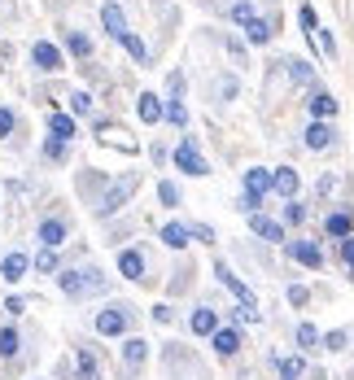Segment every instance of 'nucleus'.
<instances>
[{
	"label": "nucleus",
	"mask_w": 354,
	"mask_h": 380,
	"mask_svg": "<svg viewBox=\"0 0 354 380\" xmlns=\"http://www.w3.org/2000/svg\"><path fill=\"white\" fill-rule=\"evenodd\" d=\"M57 284H62L66 297H88V293H101V289H105V275H101L96 267H92V271H62Z\"/></svg>",
	"instance_id": "nucleus-1"
},
{
	"label": "nucleus",
	"mask_w": 354,
	"mask_h": 380,
	"mask_svg": "<svg viewBox=\"0 0 354 380\" xmlns=\"http://www.w3.org/2000/svg\"><path fill=\"white\" fill-rule=\"evenodd\" d=\"M132 328V306H122V301H114V306H105L96 315V333L101 337H122Z\"/></svg>",
	"instance_id": "nucleus-2"
},
{
	"label": "nucleus",
	"mask_w": 354,
	"mask_h": 380,
	"mask_svg": "<svg viewBox=\"0 0 354 380\" xmlns=\"http://www.w3.org/2000/svg\"><path fill=\"white\" fill-rule=\"evenodd\" d=\"M175 166H180L184 175H210V166H206V158L197 154V140L193 136H184L180 149H175Z\"/></svg>",
	"instance_id": "nucleus-3"
},
{
	"label": "nucleus",
	"mask_w": 354,
	"mask_h": 380,
	"mask_svg": "<svg viewBox=\"0 0 354 380\" xmlns=\"http://www.w3.org/2000/svg\"><path fill=\"white\" fill-rule=\"evenodd\" d=\"M31 62H35V70H44V74H57L66 62H62V48L57 44H48V40H40L35 48H31Z\"/></svg>",
	"instance_id": "nucleus-4"
},
{
	"label": "nucleus",
	"mask_w": 354,
	"mask_h": 380,
	"mask_svg": "<svg viewBox=\"0 0 354 380\" xmlns=\"http://www.w3.org/2000/svg\"><path fill=\"white\" fill-rule=\"evenodd\" d=\"M136 184H140V175H122V180L105 192V201H101V214H114V210L122 206V201H127V197L136 192Z\"/></svg>",
	"instance_id": "nucleus-5"
},
{
	"label": "nucleus",
	"mask_w": 354,
	"mask_h": 380,
	"mask_svg": "<svg viewBox=\"0 0 354 380\" xmlns=\"http://www.w3.org/2000/svg\"><path fill=\"white\" fill-rule=\"evenodd\" d=\"M118 271L127 275V280H136V284L149 280V275H144V253H140V249H122V253H118Z\"/></svg>",
	"instance_id": "nucleus-6"
},
{
	"label": "nucleus",
	"mask_w": 354,
	"mask_h": 380,
	"mask_svg": "<svg viewBox=\"0 0 354 380\" xmlns=\"http://www.w3.org/2000/svg\"><path fill=\"white\" fill-rule=\"evenodd\" d=\"M215 275L223 280V289L232 293V297L241 301V306H254V293H249V289H245V284L236 280V275H232V267H227V263H219V267H215Z\"/></svg>",
	"instance_id": "nucleus-7"
},
{
	"label": "nucleus",
	"mask_w": 354,
	"mask_h": 380,
	"mask_svg": "<svg viewBox=\"0 0 354 380\" xmlns=\"http://www.w3.org/2000/svg\"><path fill=\"white\" fill-rule=\"evenodd\" d=\"M289 258L302 263V267H324V253H319V245H311V241H289Z\"/></svg>",
	"instance_id": "nucleus-8"
},
{
	"label": "nucleus",
	"mask_w": 354,
	"mask_h": 380,
	"mask_svg": "<svg viewBox=\"0 0 354 380\" xmlns=\"http://www.w3.org/2000/svg\"><path fill=\"white\" fill-rule=\"evenodd\" d=\"M144 359H149V341L132 337L127 345H122V367H127V372H140V367H144Z\"/></svg>",
	"instance_id": "nucleus-9"
},
{
	"label": "nucleus",
	"mask_w": 354,
	"mask_h": 380,
	"mask_svg": "<svg viewBox=\"0 0 354 380\" xmlns=\"http://www.w3.org/2000/svg\"><path fill=\"white\" fill-rule=\"evenodd\" d=\"M66 232H70L66 219H44V223H40V241H44V249H57V245L66 241Z\"/></svg>",
	"instance_id": "nucleus-10"
},
{
	"label": "nucleus",
	"mask_w": 354,
	"mask_h": 380,
	"mask_svg": "<svg viewBox=\"0 0 354 380\" xmlns=\"http://www.w3.org/2000/svg\"><path fill=\"white\" fill-rule=\"evenodd\" d=\"M162 96L158 92H140V100H136V114L144 118V122H162Z\"/></svg>",
	"instance_id": "nucleus-11"
},
{
	"label": "nucleus",
	"mask_w": 354,
	"mask_h": 380,
	"mask_svg": "<svg viewBox=\"0 0 354 380\" xmlns=\"http://www.w3.org/2000/svg\"><path fill=\"white\" fill-rule=\"evenodd\" d=\"M27 267H31L27 253H5V263H0V275H5L9 284H18L22 275H27Z\"/></svg>",
	"instance_id": "nucleus-12"
},
{
	"label": "nucleus",
	"mask_w": 354,
	"mask_h": 380,
	"mask_svg": "<svg viewBox=\"0 0 354 380\" xmlns=\"http://www.w3.org/2000/svg\"><path fill=\"white\" fill-rule=\"evenodd\" d=\"M307 110L315 114V122H328V118L337 114V96H328V92H315V96L307 100Z\"/></svg>",
	"instance_id": "nucleus-13"
},
{
	"label": "nucleus",
	"mask_w": 354,
	"mask_h": 380,
	"mask_svg": "<svg viewBox=\"0 0 354 380\" xmlns=\"http://www.w3.org/2000/svg\"><path fill=\"white\" fill-rule=\"evenodd\" d=\"M271 192H280V197H293V192H297V171H293V166H280V171H271Z\"/></svg>",
	"instance_id": "nucleus-14"
},
{
	"label": "nucleus",
	"mask_w": 354,
	"mask_h": 380,
	"mask_svg": "<svg viewBox=\"0 0 354 380\" xmlns=\"http://www.w3.org/2000/svg\"><path fill=\"white\" fill-rule=\"evenodd\" d=\"M350 227H354V214H346V210H333V214L324 219V232H328V236H337V241L350 236Z\"/></svg>",
	"instance_id": "nucleus-15"
},
{
	"label": "nucleus",
	"mask_w": 354,
	"mask_h": 380,
	"mask_svg": "<svg viewBox=\"0 0 354 380\" xmlns=\"http://www.w3.org/2000/svg\"><path fill=\"white\" fill-rule=\"evenodd\" d=\"M249 227H254V236H263V241H285V227L275 223V219H263V214H249Z\"/></svg>",
	"instance_id": "nucleus-16"
},
{
	"label": "nucleus",
	"mask_w": 354,
	"mask_h": 380,
	"mask_svg": "<svg viewBox=\"0 0 354 380\" xmlns=\"http://www.w3.org/2000/svg\"><path fill=\"white\" fill-rule=\"evenodd\" d=\"M101 22H105V31L118 40V35H127V13H122L118 5H105L101 9Z\"/></svg>",
	"instance_id": "nucleus-17"
},
{
	"label": "nucleus",
	"mask_w": 354,
	"mask_h": 380,
	"mask_svg": "<svg viewBox=\"0 0 354 380\" xmlns=\"http://www.w3.org/2000/svg\"><path fill=\"white\" fill-rule=\"evenodd\" d=\"M193 333H197V337H215V333H219V315H215L210 306L193 311Z\"/></svg>",
	"instance_id": "nucleus-18"
},
{
	"label": "nucleus",
	"mask_w": 354,
	"mask_h": 380,
	"mask_svg": "<svg viewBox=\"0 0 354 380\" xmlns=\"http://www.w3.org/2000/svg\"><path fill=\"white\" fill-rule=\"evenodd\" d=\"M215 350L223 354V359H232V354L241 350V333H236V328H219V333H215Z\"/></svg>",
	"instance_id": "nucleus-19"
},
{
	"label": "nucleus",
	"mask_w": 354,
	"mask_h": 380,
	"mask_svg": "<svg viewBox=\"0 0 354 380\" xmlns=\"http://www.w3.org/2000/svg\"><path fill=\"white\" fill-rule=\"evenodd\" d=\"M188 241H193V232H188L184 223H166V227H162V245H166V249H184Z\"/></svg>",
	"instance_id": "nucleus-20"
},
{
	"label": "nucleus",
	"mask_w": 354,
	"mask_h": 380,
	"mask_svg": "<svg viewBox=\"0 0 354 380\" xmlns=\"http://www.w3.org/2000/svg\"><path fill=\"white\" fill-rule=\"evenodd\" d=\"M302 136H307V149H328V144H333V127H328V122H311Z\"/></svg>",
	"instance_id": "nucleus-21"
},
{
	"label": "nucleus",
	"mask_w": 354,
	"mask_h": 380,
	"mask_svg": "<svg viewBox=\"0 0 354 380\" xmlns=\"http://www.w3.org/2000/svg\"><path fill=\"white\" fill-rule=\"evenodd\" d=\"M245 192H254V197L271 192V171H263V166H254V171H245Z\"/></svg>",
	"instance_id": "nucleus-22"
},
{
	"label": "nucleus",
	"mask_w": 354,
	"mask_h": 380,
	"mask_svg": "<svg viewBox=\"0 0 354 380\" xmlns=\"http://www.w3.org/2000/svg\"><path fill=\"white\" fill-rule=\"evenodd\" d=\"M48 132H53V140H70L74 136V118L53 110V114H48Z\"/></svg>",
	"instance_id": "nucleus-23"
},
{
	"label": "nucleus",
	"mask_w": 354,
	"mask_h": 380,
	"mask_svg": "<svg viewBox=\"0 0 354 380\" xmlns=\"http://www.w3.org/2000/svg\"><path fill=\"white\" fill-rule=\"evenodd\" d=\"M245 35H249V44H267V40H271V22H267V18H254V22L245 27Z\"/></svg>",
	"instance_id": "nucleus-24"
},
{
	"label": "nucleus",
	"mask_w": 354,
	"mask_h": 380,
	"mask_svg": "<svg viewBox=\"0 0 354 380\" xmlns=\"http://www.w3.org/2000/svg\"><path fill=\"white\" fill-rule=\"evenodd\" d=\"M118 44L127 48V53H132L136 62H149V48H144V40H140V35H132V31H127V35H118Z\"/></svg>",
	"instance_id": "nucleus-25"
},
{
	"label": "nucleus",
	"mask_w": 354,
	"mask_h": 380,
	"mask_svg": "<svg viewBox=\"0 0 354 380\" xmlns=\"http://www.w3.org/2000/svg\"><path fill=\"white\" fill-rule=\"evenodd\" d=\"M66 48H70L74 57H92V40L79 35V31H70V35H66Z\"/></svg>",
	"instance_id": "nucleus-26"
},
{
	"label": "nucleus",
	"mask_w": 354,
	"mask_h": 380,
	"mask_svg": "<svg viewBox=\"0 0 354 380\" xmlns=\"http://www.w3.org/2000/svg\"><path fill=\"white\" fill-rule=\"evenodd\" d=\"M275 367H280V380H302V372H307L302 359H275Z\"/></svg>",
	"instance_id": "nucleus-27"
},
{
	"label": "nucleus",
	"mask_w": 354,
	"mask_h": 380,
	"mask_svg": "<svg viewBox=\"0 0 354 380\" xmlns=\"http://www.w3.org/2000/svg\"><path fill=\"white\" fill-rule=\"evenodd\" d=\"M297 22H302V35H311L315 40V31H319V22H315V9L302 0V9H297Z\"/></svg>",
	"instance_id": "nucleus-28"
},
{
	"label": "nucleus",
	"mask_w": 354,
	"mask_h": 380,
	"mask_svg": "<svg viewBox=\"0 0 354 380\" xmlns=\"http://www.w3.org/2000/svg\"><path fill=\"white\" fill-rule=\"evenodd\" d=\"M74 367H79V380H96V359H92L88 350L74 354Z\"/></svg>",
	"instance_id": "nucleus-29"
},
{
	"label": "nucleus",
	"mask_w": 354,
	"mask_h": 380,
	"mask_svg": "<svg viewBox=\"0 0 354 380\" xmlns=\"http://www.w3.org/2000/svg\"><path fill=\"white\" fill-rule=\"evenodd\" d=\"M289 74H293L297 84H315V70H311V62H302V57H293V62H289Z\"/></svg>",
	"instance_id": "nucleus-30"
},
{
	"label": "nucleus",
	"mask_w": 354,
	"mask_h": 380,
	"mask_svg": "<svg viewBox=\"0 0 354 380\" xmlns=\"http://www.w3.org/2000/svg\"><path fill=\"white\" fill-rule=\"evenodd\" d=\"M162 118H171L175 127H184V122H188V110H184V100H166V110H162Z\"/></svg>",
	"instance_id": "nucleus-31"
},
{
	"label": "nucleus",
	"mask_w": 354,
	"mask_h": 380,
	"mask_svg": "<svg viewBox=\"0 0 354 380\" xmlns=\"http://www.w3.org/2000/svg\"><path fill=\"white\" fill-rule=\"evenodd\" d=\"M158 201H162V206H171V210H175V206H180V188H175L171 180H162V184H158Z\"/></svg>",
	"instance_id": "nucleus-32"
},
{
	"label": "nucleus",
	"mask_w": 354,
	"mask_h": 380,
	"mask_svg": "<svg viewBox=\"0 0 354 380\" xmlns=\"http://www.w3.org/2000/svg\"><path fill=\"white\" fill-rule=\"evenodd\" d=\"M0 354H5V359L18 354V333H13V328H0Z\"/></svg>",
	"instance_id": "nucleus-33"
},
{
	"label": "nucleus",
	"mask_w": 354,
	"mask_h": 380,
	"mask_svg": "<svg viewBox=\"0 0 354 380\" xmlns=\"http://www.w3.org/2000/svg\"><path fill=\"white\" fill-rule=\"evenodd\" d=\"M315 341H319L315 323H297V345H302V350H315Z\"/></svg>",
	"instance_id": "nucleus-34"
},
{
	"label": "nucleus",
	"mask_w": 354,
	"mask_h": 380,
	"mask_svg": "<svg viewBox=\"0 0 354 380\" xmlns=\"http://www.w3.org/2000/svg\"><path fill=\"white\" fill-rule=\"evenodd\" d=\"M35 267L48 275V271H57V249H40V258H35Z\"/></svg>",
	"instance_id": "nucleus-35"
},
{
	"label": "nucleus",
	"mask_w": 354,
	"mask_h": 380,
	"mask_svg": "<svg viewBox=\"0 0 354 380\" xmlns=\"http://www.w3.org/2000/svg\"><path fill=\"white\" fill-rule=\"evenodd\" d=\"M258 206H263V197H254V192H245V197L236 201V210H241V214H258Z\"/></svg>",
	"instance_id": "nucleus-36"
},
{
	"label": "nucleus",
	"mask_w": 354,
	"mask_h": 380,
	"mask_svg": "<svg viewBox=\"0 0 354 380\" xmlns=\"http://www.w3.org/2000/svg\"><path fill=\"white\" fill-rule=\"evenodd\" d=\"M70 110H74V114H92V96H88V92H74V96H70Z\"/></svg>",
	"instance_id": "nucleus-37"
},
{
	"label": "nucleus",
	"mask_w": 354,
	"mask_h": 380,
	"mask_svg": "<svg viewBox=\"0 0 354 380\" xmlns=\"http://www.w3.org/2000/svg\"><path fill=\"white\" fill-rule=\"evenodd\" d=\"M232 22H241V27H249V22H254V9H249L245 0H241V5H232Z\"/></svg>",
	"instance_id": "nucleus-38"
},
{
	"label": "nucleus",
	"mask_w": 354,
	"mask_h": 380,
	"mask_svg": "<svg viewBox=\"0 0 354 380\" xmlns=\"http://www.w3.org/2000/svg\"><path fill=\"white\" fill-rule=\"evenodd\" d=\"M188 232H193L201 245H215V227H210V223H197V227H188Z\"/></svg>",
	"instance_id": "nucleus-39"
},
{
	"label": "nucleus",
	"mask_w": 354,
	"mask_h": 380,
	"mask_svg": "<svg viewBox=\"0 0 354 380\" xmlns=\"http://www.w3.org/2000/svg\"><path fill=\"white\" fill-rule=\"evenodd\" d=\"M44 154L53 158V162H62V158H66V140H48V144H44Z\"/></svg>",
	"instance_id": "nucleus-40"
},
{
	"label": "nucleus",
	"mask_w": 354,
	"mask_h": 380,
	"mask_svg": "<svg viewBox=\"0 0 354 380\" xmlns=\"http://www.w3.org/2000/svg\"><path fill=\"white\" fill-rule=\"evenodd\" d=\"M324 350H333V354L346 350V333H328V337H324Z\"/></svg>",
	"instance_id": "nucleus-41"
},
{
	"label": "nucleus",
	"mask_w": 354,
	"mask_h": 380,
	"mask_svg": "<svg viewBox=\"0 0 354 380\" xmlns=\"http://www.w3.org/2000/svg\"><path fill=\"white\" fill-rule=\"evenodd\" d=\"M289 301H293V306H307V301H311V293L302 289V284H293V289H289Z\"/></svg>",
	"instance_id": "nucleus-42"
},
{
	"label": "nucleus",
	"mask_w": 354,
	"mask_h": 380,
	"mask_svg": "<svg viewBox=\"0 0 354 380\" xmlns=\"http://www.w3.org/2000/svg\"><path fill=\"white\" fill-rule=\"evenodd\" d=\"M302 219H307V206H297V201H293V206L285 210V223H302Z\"/></svg>",
	"instance_id": "nucleus-43"
},
{
	"label": "nucleus",
	"mask_w": 354,
	"mask_h": 380,
	"mask_svg": "<svg viewBox=\"0 0 354 380\" xmlns=\"http://www.w3.org/2000/svg\"><path fill=\"white\" fill-rule=\"evenodd\" d=\"M13 132V110H0V136Z\"/></svg>",
	"instance_id": "nucleus-44"
},
{
	"label": "nucleus",
	"mask_w": 354,
	"mask_h": 380,
	"mask_svg": "<svg viewBox=\"0 0 354 380\" xmlns=\"http://www.w3.org/2000/svg\"><path fill=\"white\" fill-rule=\"evenodd\" d=\"M341 258L354 267V236H346V241H341Z\"/></svg>",
	"instance_id": "nucleus-45"
},
{
	"label": "nucleus",
	"mask_w": 354,
	"mask_h": 380,
	"mask_svg": "<svg viewBox=\"0 0 354 380\" xmlns=\"http://www.w3.org/2000/svg\"><path fill=\"white\" fill-rule=\"evenodd\" d=\"M154 319H158V323H171L175 315H171V306H154Z\"/></svg>",
	"instance_id": "nucleus-46"
},
{
	"label": "nucleus",
	"mask_w": 354,
	"mask_h": 380,
	"mask_svg": "<svg viewBox=\"0 0 354 380\" xmlns=\"http://www.w3.org/2000/svg\"><path fill=\"white\" fill-rule=\"evenodd\" d=\"M5 311H9V315H22L27 306H22V297H9V301H5Z\"/></svg>",
	"instance_id": "nucleus-47"
}]
</instances>
